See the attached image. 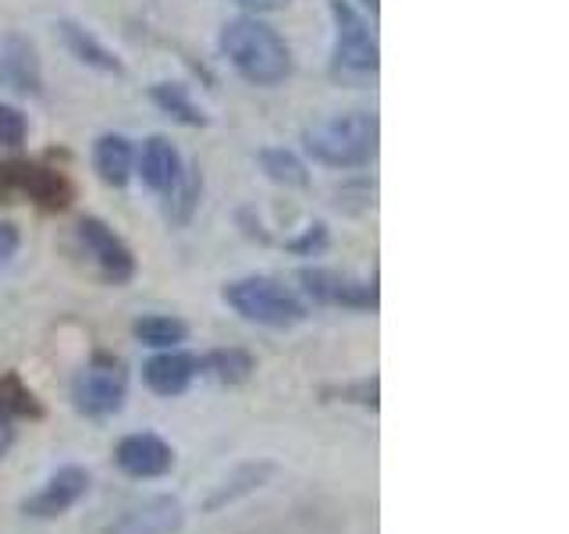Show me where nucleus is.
<instances>
[{
    "instance_id": "f257e3e1",
    "label": "nucleus",
    "mask_w": 569,
    "mask_h": 534,
    "mask_svg": "<svg viewBox=\"0 0 569 534\" xmlns=\"http://www.w3.org/2000/svg\"><path fill=\"white\" fill-rule=\"evenodd\" d=\"M221 50L231 68L253 86H278L292 68L289 47L260 18H236V22H228L221 32Z\"/></svg>"
},
{
    "instance_id": "f03ea898",
    "label": "nucleus",
    "mask_w": 569,
    "mask_h": 534,
    "mask_svg": "<svg viewBox=\"0 0 569 534\" xmlns=\"http://www.w3.org/2000/svg\"><path fill=\"white\" fill-rule=\"evenodd\" d=\"M307 150L328 168H360L378 154V118L367 111L338 115L307 132Z\"/></svg>"
},
{
    "instance_id": "7ed1b4c3",
    "label": "nucleus",
    "mask_w": 569,
    "mask_h": 534,
    "mask_svg": "<svg viewBox=\"0 0 569 534\" xmlns=\"http://www.w3.org/2000/svg\"><path fill=\"white\" fill-rule=\"evenodd\" d=\"M224 303L246 320L263 328H292L307 317V307L274 278H239L224 289Z\"/></svg>"
},
{
    "instance_id": "20e7f679",
    "label": "nucleus",
    "mask_w": 569,
    "mask_h": 534,
    "mask_svg": "<svg viewBox=\"0 0 569 534\" xmlns=\"http://www.w3.org/2000/svg\"><path fill=\"white\" fill-rule=\"evenodd\" d=\"M124 396H129V370L107 353H97L93 360L76 374V382H71L76 409L82 417H93V421L114 417L124 406Z\"/></svg>"
},
{
    "instance_id": "39448f33",
    "label": "nucleus",
    "mask_w": 569,
    "mask_h": 534,
    "mask_svg": "<svg viewBox=\"0 0 569 534\" xmlns=\"http://www.w3.org/2000/svg\"><path fill=\"white\" fill-rule=\"evenodd\" d=\"M335 14V65L349 76H373L378 71V43L367 22L342 0H331Z\"/></svg>"
},
{
    "instance_id": "423d86ee",
    "label": "nucleus",
    "mask_w": 569,
    "mask_h": 534,
    "mask_svg": "<svg viewBox=\"0 0 569 534\" xmlns=\"http://www.w3.org/2000/svg\"><path fill=\"white\" fill-rule=\"evenodd\" d=\"M89 485H93V477H89L86 467H79V463H68V467L61 471H53L47 481H43V488L29 495L26 503H22V513L26 516H36V521H53V516H61L68 513L76 503H82Z\"/></svg>"
},
{
    "instance_id": "0eeeda50",
    "label": "nucleus",
    "mask_w": 569,
    "mask_h": 534,
    "mask_svg": "<svg viewBox=\"0 0 569 534\" xmlns=\"http://www.w3.org/2000/svg\"><path fill=\"white\" fill-rule=\"evenodd\" d=\"M114 463L121 474H129L136 481H157L174 471V449L153 432H136L118 442Z\"/></svg>"
},
{
    "instance_id": "6e6552de",
    "label": "nucleus",
    "mask_w": 569,
    "mask_h": 534,
    "mask_svg": "<svg viewBox=\"0 0 569 534\" xmlns=\"http://www.w3.org/2000/svg\"><path fill=\"white\" fill-rule=\"evenodd\" d=\"M79 243H82L86 254L93 257V264L100 267V275H103L107 281H111V285L132 281V275H136V257H132V249L124 246L103 221L86 218V221L79 225Z\"/></svg>"
},
{
    "instance_id": "1a4fd4ad",
    "label": "nucleus",
    "mask_w": 569,
    "mask_h": 534,
    "mask_svg": "<svg viewBox=\"0 0 569 534\" xmlns=\"http://www.w3.org/2000/svg\"><path fill=\"white\" fill-rule=\"evenodd\" d=\"M302 289H307L317 303H331V307H349V310H378V285L373 281H356L338 271H302Z\"/></svg>"
},
{
    "instance_id": "9d476101",
    "label": "nucleus",
    "mask_w": 569,
    "mask_h": 534,
    "mask_svg": "<svg viewBox=\"0 0 569 534\" xmlns=\"http://www.w3.org/2000/svg\"><path fill=\"white\" fill-rule=\"evenodd\" d=\"M186 524V506L174 495H153L124 510L103 534H178Z\"/></svg>"
},
{
    "instance_id": "9b49d317",
    "label": "nucleus",
    "mask_w": 569,
    "mask_h": 534,
    "mask_svg": "<svg viewBox=\"0 0 569 534\" xmlns=\"http://www.w3.org/2000/svg\"><path fill=\"white\" fill-rule=\"evenodd\" d=\"M200 378V356L182 353V349H164L142 367V382H147L157 396H182V392Z\"/></svg>"
},
{
    "instance_id": "f8f14e48",
    "label": "nucleus",
    "mask_w": 569,
    "mask_h": 534,
    "mask_svg": "<svg viewBox=\"0 0 569 534\" xmlns=\"http://www.w3.org/2000/svg\"><path fill=\"white\" fill-rule=\"evenodd\" d=\"M11 178H14V186L29 192L36 204H43L50 210H61L68 207L71 200V186L64 182V178L58 171H47V168H36V165H14L8 168Z\"/></svg>"
},
{
    "instance_id": "ddd939ff",
    "label": "nucleus",
    "mask_w": 569,
    "mask_h": 534,
    "mask_svg": "<svg viewBox=\"0 0 569 534\" xmlns=\"http://www.w3.org/2000/svg\"><path fill=\"white\" fill-rule=\"evenodd\" d=\"M139 171H142V182L157 192H171L178 175H182V160H178L174 147L164 139V136H153L147 147H142V157H139Z\"/></svg>"
},
{
    "instance_id": "4468645a",
    "label": "nucleus",
    "mask_w": 569,
    "mask_h": 534,
    "mask_svg": "<svg viewBox=\"0 0 569 534\" xmlns=\"http://www.w3.org/2000/svg\"><path fill=\"white\" fill-rule=\"evenodd\" d=\"M274 474V463L271 459H249V463H239L236 471H231V477H224L221 485H218V492H213L210 498H207V510L213 513V510H221V506H228V503H236V498H242V495H249V492H257V488H263L267 485V477Z\"/></svg>"
},
{
    "instance_id": "2eb2a0df",
    "label": "nucleus",
    "mask_w": 569,
    "mask_h": 534,
    "mask_svg": "<svg viewBox=\"0 0 569 534\" xmlns=\"http://www.w3.org/2000/svg\"><path fill=\"white\" fill-rule=\"evenodd\" d=\"M0 76L14 89H40V65H36V50L22 36H11L4 43V58H0Z\"/></svg>"
},
{
    "instance_id": "dca6fc26",
    "label": "nucleus",
    "mask_w": 569,
    "mask_h": 534,
    "mask_svg": "<svg viewBox=\"0 0 569 534\" xmlns=\"http://www.w3.org/2000/svg\"><path fill=\"white\" fill-rule=\"evenodd\" d=\"M97 171L103 182H111V186H124L129 182V175H132V165H136V154L129 147V139L124 136H103L97 142Z\"/></svg>"
},
{
    "instance_id": "f3484780",
    "label": "nucleus",
    "mask_w": 569,
    "mask_h": 534,
    "mask_svg": "<svg viewBox=\"0 0 569 534\" xmlns=\"http://www.w3.org/2000/svg\"><path fill=\"white\" fill-rule=\"evenodd\" d=\"M257 370V360L246 349H213L200 356V374H210L224 385H242Z\"/></svg>"
},
{
    "instance_id": "a211bd4d",
    "label": "nucleus",
    "mask_w": 569,
    "mask_h": 534,
    "mask_svg": "<svg viewBox=\"0 0 569 534\" xmlns=\"http://www.w3.org/2000/svg\"><path fill=\"white\" fill-rule=\"evenodd\" d=\"M0 409H4L8 417H14V421H40L43 417V403L36 399V392L18 378V374L11 370V374H4L0 378Z\"/></svg>"
},
{
    "instance_id": "6ab92c4d",
    "label": "nucleus",
    "mask_w": 569,
    "mask_h": 534,
    "mask_svg": "<svg viewBox=\"0 0 569 534\" xmlns=\"http://www.w3.org/2000/svg\"><path fill=\"white\" fill-rule=\"evenodd\" d=\"M136 338L139 343H147L153 349H178L189 338V325L186 320H178V317H142L136 320Z\"/></svg>"
},
{
    "instance_id": "aec40b11",
    "label": "nucleus",
    "mask_w": 569,
    "mask_h": 534,
    "mask_svg": "<svg viewBox=\"0 0 569 534\" xmlns=\"http://www.w3.org/2000/svg\"><path fill=\"white\" fill-rule=\"evenodd\" d=\"M61 36H64L68 50L76 53V58H79L82 65H93V68H100V71H118V58H114V53L107 50L103 43H97L86 29L71 26V22H61Z\"/></svg>"
},
{
    "instance_id": "412c9836",
    "label": "nucleus",
    "mask_w": 569,
    "mask_h": 534,
    "mask_svg": "<svg viewBox=\"0 0 569 534\" xmlns=\"http://www.w3.org/2000/svg\"><path fill=\"white\" fill-rule=\"evenodd\" d=\"M260 165H263L267 175L274 178V182H284V186H307V168H302L292 154H284V150H263V154H260Z\"/></svg>"
},
{
    "instance_id": "4be33fe9",
    "label": "nucleus",
    "mask_w": 569,
    "mask_h": 534,
    "mask_svg": "<svg viewBox=\"0 0 569 534\" xmlns=\"http://www.w3.org/2000/svg\"><path fill=\"white\" fill-rule=\"evenodd\" d=\"M153 97L157 103L164 107L168 115H174L178 121H186V125H203V111L189 100V93L182 86H157L153 89Z\"/></svg>"
},
{
    "instance_id": "5701e85b",
    "label": "nucleus",
    "mask_w": 569,
    "mask_h": 534,
    "mask_svg": "<svg viewBox=\"0 0 569 534\" xmlns=\"http://www.w3.org/2000/svg\"><path fill=\"white\" fill-rule=\"evenodd\" d=\"M171 192H178V200H171V218L178 225H186L192 218V210H196V192H200V178H196V171L189 168V175H178V182H174Z\"/></svg>"
},
{
    "instance_id": "b1692460",
    "label": "nucleus",
    "mask_w": 569,
    "mask_h": 534,
    "mask_svg": "<svg viewBox=\"0 0 569 534\" xmlns=\"http://www.w3.org/2000/svg\"><path fill=\"white\" fill-rule=\"evenodd\" d=\"M26 132H29L26 115L11 103H0V147H18Z\"/></svg>"
},
{
    "instance_id": "393cba45",
    "label": "nucleus",
    "mask_w": 569,
    "mask_h": 534,
    "mask_svg": "<svg viewBox=\"0 0 569 534\" xmlns=\"http://www.w3.org/2000/svg\"><path fill=\"white\" fill-rule=\"evenodd\" d=\"M378 392H381L378 378H363V382H352V385L335 388V392H328V396H338L342 403H360L367 409H378Z\"/></svg>"
},
{
    "instance_id": "a878e982",
    "label": "nucleus",
    "mask_w": 569,
    "mask_h": 534,
    "mask_svg": "<svg viewBox=\"0 0 569 534\" xmlns=\"http://www.w3.org/2000/svg\"><path fill=\"white\" fill-rule=\"evenodd\" d=\"M18 254V228L14 225H0V271L11 264V257Z\"/></svg>"
},
{
    "instance_id": "bb28decb",
    "label": "nucleus",
    "mask_w": 569,
    "mask_h": 534,
    "mask_svg": "<svg viewBox=\"0 0 569 534\" xmlns=\"http://www.w3.org/2000/svg\"><path fill=\"white\" fill-rule=\"evenodd\" d=\"M11 445H14V417H8L4 409H0V459L8 456Z\"/></svg>"
},
{
    "instance_id": "cd10ccee",
    "label": "nucleus",
    "mask_w": 569,
    "mask_h": 534,
    "mask_svg": "<svg viewBox=\"0 0 569 534\" xmlns=\"http://www.w3.org/2000/svg\"><path fill=\"white\" fill-rule=\"evenodd\" d=\"M325 228H313V231H307V236H302L299 243H292V249H299V254H313V249H320V246H325Z\"/></svg>"
},
{
    "instance_id": "c85d7f7f",
    "label": "nucleus",
    "mask_w": 569,
    "mask_h": 534,
    "mask_svg": "<svg viewBox=\"0 0 569 534\" xmlns=\"http://www.w3.org/2000/svg\"><path fill=\"white\" fill-rule=\"evenodd\" d=\"M236 4H242L249 11H278L289 4V0H236Z\"/></svg>"
},
{
    "instance_id": "c756f323",
    "label": "nucleus",
    "mask_w": 569,
    "mask_h": 534,
    "mask_svg": "<svg viewBox=\"0 0 569 534\" xmlns=\"http://www.w3.org/2000/svg\"><path fill=\"white\" fill-rule=\"evenodd\" d=\"M367 4H370V8H378V0H367Z\"/></svg>"
}]
</instances>
